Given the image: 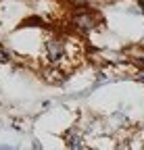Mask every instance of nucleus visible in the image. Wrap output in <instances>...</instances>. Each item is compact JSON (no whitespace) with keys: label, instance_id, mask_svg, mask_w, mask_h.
Wrapping results in <instances>:
<instances>
[{"label":"nucleus","instance_id":"obj_1","mask_svg":"<svg viewBox=\"0 0 144 150\" xmlns=\"http://www.w3.org/2000/svg\"><path fill=\"white\" fill-rule=\"evenodd\" d=\"M44 56H46V65L65 69V63H67V35L50 33L44 40Z\"/></svg>","mask_w":144,"mask_h":150},{"label":"nucleus","instance_id":"obj_2","mask_svg":"<svg viewBox=\"0 0 144 150\" xmlns=\"http://www.w3.org/2000/svg\"><path fill=\"white\" fill-rule=\"evenodd\" d=\"M69 23L75 31L79 33H92L100 23H102V17L98 15V11L90 8V6H75L73 13L69 15Z\"/></svg>","mask_w":144,"mask_h":150},{"label":"nucleus","instance_id":"obj_3","mask_svg":"<svg viewBox=\"0 0 144 150\" xmlns=\"http://www.w3.org/2000/svg\"><path fill=\"white\" fill-rule=\"evenodd\" d=\"M67 146H69V150H84V138L79 131L71 129L67 134Z\"/></svg>","mask_w":144,"mask_h":150},{"label":"nucleus","instance_id":"obj_4","mask_svg":"<svg viewBox=\"0 0 144 150\" xmlns=\"http://www.w3.org/2000/svg\"><path fill=\"white\" fill-rule=\"evenodd\" d=\"M9 56H11V54H9L4 48H0V63H6V61H9Z\"/></svg>","mask_w":144,"mask_h":150},{"label":"nucleus","instance_id":"obj_5","mask_svg":"<svg viewBox=\"0 0 144 150\" xmlns=\"http://www.w3.org/2000/svg\"><path fill=\"white\" fill-rule=\"evenodd\" d=\"M117 150H130V142H125V140L117 142Z\"/></svg>","mask_w":144,"mask_h":150},{"label":"nucleus","instance_id":"obj_6","mask_svg":"<svg viewBox=\"0 0 144 150\" xmlns=\"http://www.w3.org/2000/svg\"><path fill=\"white\" fill-rule=\"evenodd\" d=\"M71 4H75V6H84L86 4V0H69Z\"/></svg>","mask_w":144,"mask_h":150},{"label":"nucleus","instance_id":"obj_7","mask_svg":"<svg viewBox=\"0 0 144 150\" xmlns=\"http://www.w3.org/2000/svg\"><path fill=\"white\" fill-rule=\"evenodd\" d=\"M138 13L144 15V0H138Z\"/></svg>","mask_w":144,"mask_h":150},{"label":"nucleus","instance_id":"obj_8","mask_svg":"<svg viewBox=\"0 0 144 150\" xmlns=\"http://www.w3.org/2000/svg\"><path fill=\"white\" fill-rule=\"evenodd\" d=\"M0 150H17L15 146H9V144H2V146H0Z\"/></svg>","mask_w":144,"mask_h":150},{"label":"nucleus","instance_id":"obj_9","mask_svg":"<svg viewBox=\"0 0 144 150\" xmlns=\"http://www.w3.org/2000/svg\"><path fill=\"white\" fill-rule=\"evenodd\" d=\"M33 150H42V146H40V142H35V140H33Z\"/></svg>","mask_w":144,"mask_h":150},{"label":"nucleus","instance_id":"obj_10","mask_svg":"<svg viewBox=\"0 0 144 150\" xmlns=\"http://www.w3.org/2000/svg\"><path fill=\"white\" fill-rule=\"evenodd\" d=\"M140 81H144V73H140Z\"/></svg>","mask_w":144,"mask_h":150}]
</instances>
